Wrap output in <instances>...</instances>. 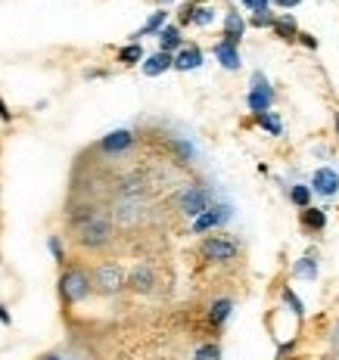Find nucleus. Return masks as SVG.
Here are the masks:
<instances>
[{
  "instance_id": "obj_23",
  "label": "nucleus",
  "mask_w": 339,
  "mask_h": 360,
  "mask_svg": "<svg viewBox=\"0 0 339 360\" xmlns=\"http://www.w3.org/2000/svg\"><path fill=\"white\" fill-rule=\"evenodd\" d=\"M271 31H274V34L280 37V41H296V34H299V25H296V19L289 16V12H283V16L274 19Z\"/></svg>"
},
{
  "instance_id": "obj_7",
  "label": "nucleus",
  "mask_w": 339,
  "mask_h": 360,
  "mask_svg": "<svg viewBox=\"0 0 339 360\" xmlns=\"http://www.w3.org/2000/svg\"><path fill=\"white\" fill-rule=\"evenodd\" d=\"M146 214V202L144 199H115L113 205V223H119V227H134V223H140Z\"/></svg>"
},
{
  "instance_id": "obj_15",
  "label": "nucleus",
  "mask_w": 339,
  "mask_h": 360,
  "mask_svg": "<svg viewBox=\"0 0 339 360\" xmlns=\"http://www.w3.org/2000/svg\"><path fill=\"white\" fill-rule=\"evenodd\" d=\"M299 227L305 230V233H324V230H327V211L314 208V205L302 208L299 211Z\"/></svg>"
},
{
  "instance_id": "obj_10",
  "label": "nucleus",
  "mask_w": 339,
  "mask_h": 360,
  "mask_svg": "<svg viewBox=\"0 0 339 360\" xmlns=\"http://www.w3.org/2000/svg\"><path fill=\"white\" fill-rule=\"evenodd\" d=\"M311 192L324 199H336L339 196V174L333 168H318L311 174Z\"/></svg>"
},
{
  "instance_id": "obj_34",
  "label": "nucleus",
  "mask_w": 339,
  "mask_h": 360,
  "mask_svg": "<svg viewBox=\"0 0 339 360\" xmlns=\"http://www.w3.org/2000/svg\"><path fill=\"white\" fill-rule=\"evenodd\" d=\"M293 351H296V341H289V345H280V351H277V357H274V360H287Z\"/></svg>"
},
{
  "instance_id": "obj_40",
  "label": "nucleus",
  "mask_w": 339,
  "mask_h": 360,
  "mask_svg": "<svg viewBox=\"0 0 339 360\" xmlns=\"http://www.w3.org/2000/svg\"><path fill=\"white\" fill-rule=\"evenodd\" d=\"M193 3H206V0H193Z\"/></svg>"
},
{
  "instance_id": "obj_22",
  "label": "nucleus",
  "mask_w": 339,
  "mask_h": 360,
  "mask_svg": "<svg viewBox=\"0 0 339 360\" xmlns=\"http://www.w3.org/2000/svg\"><path fill=\"white\" fill-rule=\"evenodd\" d=\"M100 211H103L100 205H94V202H81L78 208H72V211H69V227H72V230H78L81 223H88L90 217L100 214Z\"/></svg>"
},
{
  "instance_id": "obj_38",
  "label": "nucleus",
  "mask_w": 339,
  "mask_h": 360,
  "mask_svg": "<svg viewBox=\"0 0 339 360\" xmlns=\"http://www.w3.org/2000/svg\"><path fill=\"white\" fill-rule=\"evenodd\" d=\"M38 360H69L63 351H50V354H44V357H38Z\"/></svg>"
},
{
  "instance_id": "obj_41",
  "label": "nucleus",
  "mask_w": 339,
  "mask_h": 360,
  "mask_svg": "<svg viewBox=\"0 0 339 360\" xmlns=\"http://www.w3.org/2000/svg\"><path fill=\"white\" fill-rule=\"evenodd\" d=\"M233 3H237V0H233ZM240 3H243V0H240Z\"/></svg>"
},
{
  "instance_id": "obj_37",
  "label": "nucleus",
  "mask_w": 339,
  "mask_h": 360,
  "mask_svg": "<svg viewBox=\"0 0 339 360\" xmlns=\"http://www.w3.org/2000/svg\"><path fill=\"white\" fill-rule=\"evenodd\" d=\"M0 323H3V326H10V323H13V317H10L7 304H0Z\"/></svg>"
},
{
  "instance_id": "obj_24",
  "label": "nucleus",
  "mask_w": 339,
  "mask_h": 360,
  "mask_svg": "<svg viewBox=\"0 0 339 360\" xmlns=\"http://www.w3.org/2000/svg\"><path fill=\"white\" fill-rule=\"evenodd\" d=\"M255 118V124L262 130H268L271 137H280L283 134V121H280V115L277 112H262V115H252Z\"/></svg>"
},
{
  "instance_id": "obj_1",
  "label": "nucleus",
  "mask_w": 339,
  "mask_h": 360,
  "mask_svg": "<svg viewBox=\"0 0 339 360\" xmlns=\"http://www.w3.org/2000/svg\"><path fill=\"white\" fill-rule=\"evenodd\" d=\"M57 292L63 308H75V304L88 301L94 295V283H90V270L81 264H66L57 279Z\"/></svg>"
},
{
  "instance_id": "obj_14",
  "label": "nucleus",
  "mask_w": 339,
  "mask_h": 360,
  "mask_svg": "<svg viewBox=\"0 0 339 360\" xmlns=\"http://www.w3.org/2000/svg\"><path fill=\"white\" fill-rule=\"evenodd\" d=\"M212 53H215V59L221 62V68H224V72H240V66H243V59H240V47H233V43L218 41L212 47Z\"/></svg>"
},
{
  "instance_id": "obj_21",
  "label": "nucleus",
  "mask_w": 339,
  "mask_h": 360,
  "mask_svg": "<svg viewBox=\"0 0 339 360\" xmlns=\"http://www.w3.org/2000/svg\"><path fill=\"white\" fill-rule=\"evenodd\" d=\"M159 50H162V53H171L175 56L177 50L184 47V37H181V25H165L162 31H159Z\"/></svg>"
},
{
  "instance_id": "obj_30",
  "label": "nucleus",
  "mask_w": 339,
  "mask_h": 360,
  "mask_svg": "<svg viewBox=\"0 0 339 360\" xmlns=\"http://www.w3.org/2000/svg\"><path fill=\"white\" fill-rule=\"evenodd\" d=\"M283 301L289 304V310L296 314V320H302V317H305V304L299 301V295H296V292L289 289V286H283Z\"/></svg>"
},
{
  "instance_id": "obj_3",
  "label": "nucleus",
  "mask_w": 339,
  "mask_h": 360,
  "mask_svg": "<svg viewBox=\"0 0 339 360\" xmlns=\"http://www.w3.org/2000/svg\"><path fill=\"white\" fill-rule=\"evenodd\" d=\"M90 283H94V292H100V295H119V292L128 289V270L119 261H100L90 270Z\"/></svg>"
},
{
  "instance_id": "obj_12",
  "label": "nucleus",
  "mask_w": 339,
  "mask_h": 360,
  "mask_svg": "<svg viewBox=\"0 0 339 360\" xmlns=\"http://www.w3.org/2000/svg\"><path fill=\"white\" fill-rule=\"evenodd\" d=\"M131 146H134V130H128V128L113 130V134H106L100 140V152H106V155H125Z\"/></svg>"
},
{
  "instance_id": "obj_20",
  "label": "nucleus",
  "mask_w": 339,
  "mask_h": 360,
  "mask_svg": "<svg viewBox=\"0 0 339 360\" xmlns=\"http://www.w3.org/2000/svg\"><path fill=\"white\" fill-rule=\"evenodd\" d=\"M233 314V298H215L212 304H209V323H212V329H221L227 320H231Z\"/></svg>"
},
{
  "instance_id": "obj_13",
  "label": "nucleus",
  "mask_w": 339,
  "mask_h": 360,
  "mask_svg": "<svg viewBox=\"0 0 339 360\" xmlns=\"http://www.w3.org/2000/svg\"><path fill=\"white\" fill-rule=\"evenodd\" d=\"M146 192H150V183H146L144 174H128L115 183V196L119 199H146Z\"/></svg>"
},
{
  "instance_id": "obj_36",
  "label": "nucleus",
  "mask_w": 339,
  "mask_h": 360,
  "mask_svg": "<svg viewBox=\"0 0 339 360\" xmlns=\"http://www.w3.org/2000/svg\"><path fill=\"white\" fill-rule=\"evenodd\" d=\"M274 6H280V10H293V6H299L302 0H271Z\"/></svg>"
},
{
  "instance_id": "obj_19",
  "label": "nucleus",
  "mask_w": 339,
  "mask_h": 360,
  "mask_svg": "<svg viewBox=\"0 0 339 360\" xmlns=\"http://www.w3.org/2000/svg\"><path fill=\"white\" fill-rule=\"evenodd\" d=\"M293 277L296 279H308V283H314V279H318V252H314V248H308V252L296 261Z\"/></svg>"
},
{
  "instance_id": "obj_5",
  "label": "nucleus",
  "mask_w": 339,
  "mask_h": 360,
  "mask_svg": "<svg viewBox=\"0 0 339 360\" xmlns=\"http://www.w3.org/2000/svg\"><path fill=\"white\" fill-rule=\"evenodd\" d=\"M277 93L271 90L268 78H264V72H252L249 78V93H246V106H249L252 115H262V112H271V106H274Z\"/></svg>"
},
{
  "instance_id": "obj_16",
  "label": "nucleus",
  "mask_w": 339,
  "mask_h": 360,
  "mask_svg": "<svg viewBox=\"0 0 339 360\" xmlns=\"http://www.w3.org/2000/svg\"><path fill=\"white\" fill-rule=\"evenodd\" d=\"M243 34H246V19L240 16L237 10H231V12L224 16V34H221V41H224V43H233V47H240Z\"/></svg>"
},
{
  "instance_id": "obj_17",
  "label": "nucleus",
  "mask_w": 339,
  "mask_h": 360,
  "mask_svg": "<svg viewBox=\"0 0 339 360\" xmlns=\"http://www.w3.org/2000/svg\"><path fill=\"white\" fill-rule=\"evenodd\" d=\"M165 25H168V10H165V6H159V10L153 12V16L146 19V22L140 25L137 31H134V34H131V41H134V43H140V37H150V34H159V31H162Z\"/></svg>"
},
{
  "instance_id": "obj_11",
  "label": "nucleus",
  "mask_w": 339,
  "mask_h": 360,
  "mask_svg": "<svg viewBox=\"0 0 339 360\" xmlns=\"http://www.w3.org/2000/svg\"><path fill=\"white\" fill-rule=\"evenodd\" d=\"M171 59H175L171 62V68H177V72H196V68L206 62V53H202L200 43H184Z\"/></svg>"
},
{
  "instance_id": "obj_8",
  "label": "nucleus",
  "mask_w": 339,
  "mask_h": 360,
  "mask_svg": "<svg viewBox=\"0 0 339 360\" xmlns=\"http://www.w3.org/2000/svg\"><path fill=\"white\" fill-rule=\"evenodd\" d=\"M231 217H233V208H231V205H215V202H212L200 217H193V233H212V230L224 227Z\"/></svg>"
},
{
  "instance_id": "obj_29",
  "label": "nucleus",
  "mask_w": 339,
  "mask_h": 360,
  "mask_svg": "<svg viewBox=\"0 0 339 360\" xmlns=\"http://www.w3.org/2000/svg\"><path fill=\"white\" fill-rule=\"evenodd\" d=\"M47 248H50L53 261H57L59 267H66V246H63V236L50 233V236H47Z\"/></svg>"
},
{
  "instance_id": "obj_28",
  "label": "nucleus",
  "mask_w": 339,
  "mask_h": 360,
  "mask_svg": "<svg viewBox=\"0 0 339 360\" xmlns=\"http://www.w3.org/2000/svg\"><path fill=\"white\" fill-rule=\"evenodd\" d=\"M193 360H221V345L218 341H202L193 351Z\"/></svg>"
},
{
  "instance_id": "obj_4",
  "label": "nucleus",
  "mask_w": 339,
  "mask_h": 360,
  "mask_svg": "<svg viewBox=\"0 0 339 360\" xmlns=\"http://www.w3.org/2000/svg\"><path fill=\"white\" fill-rule=\"evenodd\" d=\"M212 202H215V196L206 183H184L175 192V205L184 217H200Z\"/></svg>"
},
{
  "instance_id": "obj_26",
  "label": "nucleus",
  "mask_w": 339,
  "mask_h": 360,
  "mask_svg": "<svg viewBox=\"0 0 339 360\" xmlns=\"http://www.w3.org/2000/svg\"><path fill=\"white\" fill-rule=\"evenodd\" d=\"M144 47H140V43H125V47L119 50V62L122 66H137V62H144Z\"/></svg>"
},
{
  "instance_id": "obj_2",
  "label": "nucleus",
  "mask_w": 339,
  "mask_h": 360,
  "mask_svg": "<svg viewBox=\"0 0 339 360\" xmlns=\"http://www.w3.org/2000/svg\"><path fill=\"white\" fill-rule=\"evenodd\" d=\"M75 242H78V248H84V252H103V248H109L115 242L113 217H109L106 211L90 217L88 223H81V227L75 230Z\"/></svg>"
},
{
  "instance_id": "obj_9",
  "label": "nucleus",
  "mask_w": 339,
  "mask_h": 360,
  "mask_svg": "<svg viewBox=\"0 0 339 360\" xmlns=\"http://www.w3.org/2000/svg\"><path fill=\"white\" fill-rule=\"evenodd\" d=\"M159 286V277H156V267L153 264H134L128 270V289L137 292V295H153Z\"/></svg>"
},
{
  "instance_id": "obj_6",
  "label": "nucleus",
  "mask_w": 339,
  "mask_h": 360,
  "mask_svg": "<svg viewBox=\"0 0 339 360\" xmlns=\"http://www.w3.org/2000/svg\"><path fill=\"white\" fill-rule=\"evenodd\" d=\"M200 254L212 264H227L240 254V242L231 239V236H206L200 242Z\"/></svg>"
},
{
  "instance_id": "obj_32",
  "label": "nucleus",
  "mask_w": 339,
  "mask_h": 360,
  "mask_svg": "<svg viewBox=\"0 0 339 360\" xmlns=\"http://www.w3.org/2000/svg\"><path fill=\"white\" fill-rule=\"evenodd\" d=\"M296 41H299L305 50H318V37L308 34V31H299V34H296Z\"/></svg>"
},
{
  "instance_id": "obj_31",
  "label": "nucleus",
  "mask_w": 339,
  "mask_h": 360,
  "mask_svg": "<svg viewBox=\"0 0 339 360\" xmlns=\"http://www.w3.org/2000/svg\"><path fill=\"white\" fill-rule=\"evenodd\" d=\"M274 12L271 10H264V12H252V19H249V25L252 28H271V25H274Z\"/></svg>"
},
{
  "instance_id": "obj_25",
  "label": "nucleus",
  "mask_w": 339,
  "mask_h": 360,
  "mask_svg": "<svg viewBox=\"0 0 339 360\" xmlns=\"http://www.w3.org/2000/svg\"><path fill=\"white\" fill-rule=\"evenodd\" d=\"M215 22V10L206 3H193V10H190V25H200V28H209V25Z\"/></svg>"
},
{
  "instance_id": "obj_35",
  "label": "nucleus",
  "mask_w": 339,
  "mask_h": 360,
  "mask_svg": "<svg viewBox=\"0 0 339 360\" xmlns=\"http://www.w3.org/2000/svg\"><path fill=\"white\" fill-rule=\"evenodd\" d=\"M0 121H13V112H10V106L7 103H3V99H0Z\"/></svg>"
},
{
  "instance_id": "obj_39",
  "label": "nucleus",
  "mask_w": 339,
  "mask_h": 360,
  "mask_svg": "<svg viewBox=\"0 0 339 360\" xmlns=\"http://www.w3.org/2000/svg\"><path fill=\"white\" fill-rule=\"evenodd\" d=\"M159 3H162V6H165V3H171V0H159Z\"/></svg>"
},
{
  "instance_id": "obj_27",
  "label": "nucleus",
  "mask_w": 339,
  "mask_h": 360,
  "mask_svg": "<svg viewBox=\"0 0 339 360\" xmlns=\"http://www.w3.org/2000/svg\"><path fill=\"white\" fill-rule=\"evenodd\" d=\"M311 186H305V183H296V186H289V202L296 205V208H308V205H311Z\"/></svg>"
},
{
  "instance_id": "obj_18",
  "label": "nucleus",
  "mask_w": 339,
  "mask_h": 360,
  "mask_svg": "<svg viewBox=\"0 0 339 360\" xmlns=\"http://www.w3.org/2000/svg\"><path fill=\"white\" fill-rule=\"evenodd\" d=\"M171 53H153V56H144V62H140V72L146 74V78H159V74H165V72H171Z\"/></svg>"
},
{
  "instance_id": "obj_33",
  "label": "nucleus",
  "mask_w": 339,
  "mask_h": 360,
  "mask_svg": "<svg viewBox=\"0 0 339 360\" xmlns=\"http://www.w3.org/2000/svg\"><path fill=\"white\" fill-rule=\"evenodd\" d=\"M243 6L246 10H252V12H264L271 6V0H243Z\"/></svg>"
}]
</instances>
